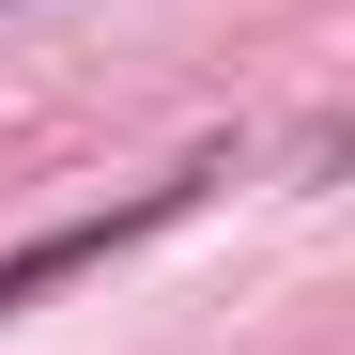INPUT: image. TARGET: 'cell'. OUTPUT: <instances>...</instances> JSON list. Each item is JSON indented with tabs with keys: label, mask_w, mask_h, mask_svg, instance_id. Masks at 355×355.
Segmentation results:
<instances>
[{
	"label": "cell",
	"mask_w": 355,
	"mask_h": 355,
	"mask_svg": "<svg viewBox=\"0 0 355 355\" xmlns=\"http://www.w3.org/2000/svg\"><path fill=\"white\" fill-rule=\"evenodd\" d=\"M170 201H186V186H139V201H108V216H62V232H31V248H0V309H31L46 278H78V263H108V248H124V232H155Z\"/></svg>",
	"instance_id": "cell-1"
}]
</instances>
